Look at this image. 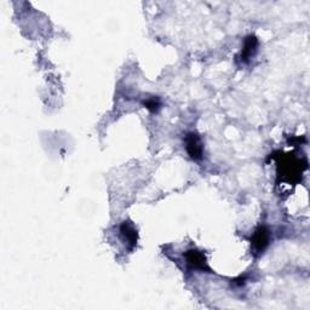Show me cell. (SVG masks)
I'll return each instance as SVG.
<instances>
[{
	"mask_svg": "<svg viewBox=\"0 0 310 310\" xmlns=\"http://www.w3.org/2000/svg\"><path fill=\"white\" fill-rule=\"evenodd\" d=\"M185 148H187L188 154L190 155L191 159L200 160L203 158L204 146L200 137L197 133L191 132L187 134V137H185Z\"/></svg>",
	"mask_w": 310,
	"mask_h": 310,
	"instance_id": "obj_1",
	"label": "cell"
},
{
	"mask_svg": "<svg viewBox=\"0 0 310 310\" xmlns=\"http://www.w3.org/2000/svg\"><path fill=\"white\" fill-rule=\"evenodd\" d=\"M269 241H270V232H269L268 228L265 227H259L257 230L255 231L254 237L251 239L252 247H254V250L258 252V254H261V252L267 248Z\"/></svg>",
	"mask_w": 310,
	"mask_h": 310,
	"instance_id": "obj_2",
	"label": "cell"
},
{
	"mask_svg": "<svg viewBox=\"0 0 310 310\" xmlns=\"http://www.w3.org/2000/svg\"><path fill=\"white\" fill-rule=\"evenodd\" d=\"M185 258H187V263L191 268L201 269V270L208 269L206 258H205L203 252L198 250H189L185 252Z\"/></svg>",
	"mask_w": 310,
	"mask_h": 310,
	"instance_id": "obj_3",
	"label": "cell"
},
{
	"mask_svg": "<svg viewBox=\"0 0 310 310\" xmlns=\"http://www.w3.org/2000/svg\"><path fill=\"white\" fill-rule=\"evenodd\" d=\"M120 232L123 235L124 240L127 241L131 247L136 246L137 240H138V234L134 225L131 222H123V224L120 225Z\"/></svg>",
	"mask_w": 310,
	"mask_h": 310,
	"instance_id": "obj_4",
	"label": "cell"
},
{
	"mask_svg": "<svg viewBox=\"0 0 310 310\" xmlns=\"http://www.w3.org/2000/svg\"><path fill=\"white\" fill-rule=\"evenodd\" d=\"M257 44H258V42H257V39H256L255 35H250L246 38L245 44H244V49H242V52H241L242 62H247V61L255 55L256 50H257Z\"/></svg>",
	"mask_w": 310,
	"mask_h": 310,
	"instance_id": "obj_5",
	"label": "cell"
},
{
	"mask_svg": "<svg viewBox=\"0 0 310 310\" xmlns=\"http://www.w3.org/2000/svg\"><path fill=\"white\" fill-rule=\"evenodd\" d=\"M144 106H146L149 110H151V112H157V110L159 109L160 103H159V101H158V100L150 99V100H148L147 102H144Z\"/></svg>",
	"mask_w": 310,
	"mask_h": 310,
	"instance_id": "obj_6",
	"label": "cell"
}]
</instances>
